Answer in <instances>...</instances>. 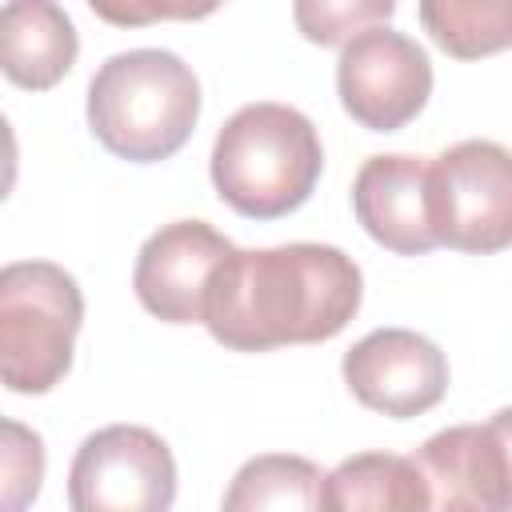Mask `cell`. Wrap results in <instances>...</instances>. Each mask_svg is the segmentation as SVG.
I'll return each instance as SVG.
<instances>
[{
	"instance_id": "1",
	"label": "cell",
	"mask_w": 512,
	"mask_h": 512,
	"mask_svg": "<svg viewBox=\"0 0 512 512\" xmlns=\"http://www.w3.org/2000/svg\"><path fill=\"white\" fill-rule=\"evenodd\" d=\"M360 300L364 276L332 244L236 248L212 280L204 328L232 352L320 344L348 328Z\"/></svg>"
},
{
	"instance_id": "2",
	"label": "cell",
	"mask_w": 512,
	"mask_h": 512,
	"mask_svg": "<svg viewBox=\"0 0 512 512\" xmlns=\"http://www.w3.org/2000/svg\"><path fill=\"white\" fill-rule=\"evenodd\" d=\"M200 120L196 72L164 48L108 56L88 84V128L120 160L156 164L176 156Z\"/></svg>"
},
{
	"instance_id": "3",
	"label": "cell",
	"mask_w": 512,
	"mask_h": 512,
	"mask_svg": "<svg viewBox=\"0 0 512 512\" xmlns=\"http://www.w3.org/2000/svg\"><path fill=\"white\" fill-rule=\"evenodd\" d=\"M324 168L316 124L288 104H244L212 144V188L248 220L296 212Z\"/></svg>"
},
{
	"instance_id": "4",
	"label": "cell",
	"mask_w": 512,
	"mask_h": 512,
	"mask_svg": "<svg viewBox=\"0 0 512 512\" xmlns=\"http://www.w3.org/2000/svg\"><path fill=\"white\" fill-rule=\"evenodd\" d=\"M84 296L72 272L48 260H16L0 272V380L8 392L40 396L72 368Z\"/></svg>"
},
{
	"instance_id": "5",
	"label": "cell",
	"mask_w": 512,
	"mask_h": 512,
	"mask_svg": "<svg viewBox=\"0 0 512 512\" xmlns=\"http://www.w3.org/2000/svg\"><path fill=\"white\" fill-rule=\"evenodd\" d=\"M436 244L492 256L512 248V152L496 140H460L428 164Z\"/></svg>"
},
{
	"instance_id": "6",
	"label": "cell",
	"mask_w": 512,
	"mask_h": 512,
	"mask_svg": "<svg viewBox=\"0 0 512 512\" xmlns=\"http://www.w3.org/2000/svg\"><path fill=\"white\" fill-rule=\"evenodd\" d=\"M176 500V460L140 424L92 432L68 468L72 512H168Z\"/></svg>"
},
{
	"instance_id": "7",
	"label": "cell",
	"mask_w": 512,
	"mask_h": 512,
	"mask_svg": "<svg viewBox=\"0 0 512 512\" xmlns=\"http://www.w3.org/2000/svg\"><path fill=\"white\" fill-rule=\"evenodd\" d=\"M336 92L360 128L400 132L432 96V60L412 36L380 24L344 44Z\"/></svg>"
},
{
	"instance_id": "8",
	"label": "cell",
	"mask_w": 512,
	"mask_h": 512,
	"mask_svg": "<svg viewBox=\"0 0 512 512\" xmlns=\"http://www.w3.org/2000/svg\"><path fill=\"white\" fill-rule=\"evenodd\" d=\"M344 384L348 392L392 420L432 412L448 392V360L444 352L408 328H376L344 352Z\"/></svg>"
},
{
	"instance_id": "9",
	"label": "cell",
	"mask_w": 512,
	"mask_h": 512,
	"mask_svg": "<svg viewBox=\"0 0 512 512\" xmlns=\"http://www.w3.org/2000/svg\"><path fill=\"white\" fill-rule=\"evenodd\" d=\"M232 252V240L220 236L212 224L172 220L152 232L136 256V300L164 324H204L212 280Z\"/></svg>"
},
{
	"instance_id": "10",
	"label": "cell",
	"mask_w": 512,
	"mask_h": 512,
	"mask_svg": "<svg viewBox=\"0 0 512 512\" xmlns=\"http://www.w3.org/2000/svg\"><path fill=\"white\" fill-rule=\"evenodd\" d=\"M412 464L428 488V512H512V476L492 424H456L428 436Z\"/></svg>"
},
{
	"instance_id": "11",
	"label": "cell",
	"mask_w": 512,
	"mask_h": 512,
	"mask_svg": "<svg viewBox=\"0 0 512 512\" xmlns=\"http://www.w3.org/2000/svg\"><path fill=\"white\" fill-rule=\"evenodd\" d=\"M352 212L360 228L396 256H424L436 248L428 212V160L368 156L352 180Z\"/></svg>"
},
{
	"instance_id": "12",
	"label": "cell",
	"mask_w": 512,
	"mask_h": 512,
	"mask_svg": "<svg viewBox=\"0 0 512 512\" xmlns=\"http://www.w3.org/2000/svg\"><path fill=\"white\" fill-rule=\"evenodd\" d=\"M72 16L52 0H12L0 8V68L24 92L60 84L76 64Z\"/></svg>"
},
{
	"instance_id": "13",
	"label": "cell",
	"mask_w": 512,
	"mask_h": 512,
	"mask_svg": "<svg viewBox=\"0 0 512 512\" xmlns=\"http://www.w3.org/2000/svg\"><path fill=\"white\" fill-rule=\"evenodd\" d=\"M324 512H428V488L412 456L356 452L320 484Z\"/></svg>"
},
{
	"instance_id": "14",
	"label": "cell",
	"mask_w": 512,
	"mask_h": 512,
	"mask_svg": "<svg viewBox=\"0 0 512 512\" xmlns=\"http://www.w3.org/2000/svg\"><path fill=\"white\" fill-rule=\"evenodd\" d=\"M324 472L292 452H264L240 464L220 512H324L320 508Z\"/></svg>"
},
{
	"instance_id": "15",
	"label": "cell",
	"mask_w": 512,
	"mask_h": 512,
	"mask_svg": "<svg viewBox=\"0 0 512 512\" xmlns=\"http://www.w3.org/2000/svg\"><path fill=\"white\" fill-rule=\"evenodd\" d=\"M416 16L432 44L456 60L512 48V0H424Z\"/></svg>"
},
{
	"instance_id": "16",
	"label": "cell",
	"mask_w": 512,
	"mask_h": 512,
	"mask_svg": "<svg viewBox=\"0 0 512 512\" xmlns=\"http://www.w3.org/2000/svg\"><path fill=\"white\" fill-rule=\"evenodd\" d=\"M392 12H396L392 0H372V4H328V0L308 4V0H304V4L292 8L300 32H304L312 44H320V48L348 44V40H356L360 32L388 24Z\"/></svg>"
},
{
	"instance_id": "17",
	"label": "cell",
	"mask_w": 512,
	"mask_h": 512,
	"mask_svg": "<svg viewBox=\"0 0 512 512\" xmlns=\"http://www.w3.org/2000/svg\"><path fill=\"white\" fill-rule=\"evenodd\" d=\"M44 480V444L16 420H4V512H24Z\"/></svg>"
},
{
	"instance_id": "18",
	"label": "cell",
	"mask_w": 512,
	"mask_h": 512,
	"mask_svg": "<svg viewBox=\"0 0 512 512\" xmlns=\"http://www.w3.org/2000/svg\"><path fill=\"white\" fill-rule=\"evenodd\" d=\"M492 432H496V440H500V448H504V460H508V476H512V408H500L492 420Z\"/></svg>"
}]
</instances>
